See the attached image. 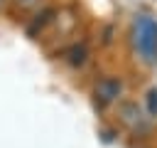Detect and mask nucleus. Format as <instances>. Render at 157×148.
Instances as JSON below:
<instances>
[{
	"mask_svg": "<svg viewBox=\"0 0 157 148\" xmlns=\"http://www.w3.org/2000/svg\"><path fill=\"white\" fill-rule=\"evenodd\" d=\"M118 118H120V123H123L128 131H132V133H137V136H142V133L150 131V116H147L135 101H123L120 109H118Z\"/></svg>",
	"mask_w": 157,
	"mask_h": 148,
	"instance_id": "f03ea898",
	"label": "nucleus"
},
{
	"mask_svg": "<svg viewBox=\"0 0 157 148\" xmlns=\"http://www.w3.org/2000/svg\"><path fill=\"white\" fill-rule=\"evenodd\" d=\"M86 54H88V49H86V44L81 42V44H74V47L66 52V59H69V64L78 67V64H83V62H86Z\"/></svg>",
	"mask_w": 157,
	"mask_h": 148,
	"instance_id": "39448f33",
	"label": "nucleus"
},
{
	"mask_svg": "<svg viewBox=\"0 0 157 148\" xmlns=\"http://www.w3.org/2000/svg\"><path fill=\"white\" fill-rule=\"evenodd\" d=\"M54 20H56V10H54V7H44V10H39V12L32 17V22L27 25V35H29V37H37V35H39L47 25H52Z\"/></svg>",
	"mask_w": 157,
	"mask_h": 148,
	"instance_id": "20e7f679",
	"label": "nucleus"
},
{
	"mask_svg": "<svg viewBox=\"0 0 157 148\" xmlns=\"http://www.w3.org/2000/svg\"><path fill=\"white\" fill-rule=\"evenodd\" d=\"M147 116H157V89H150L147 91Z\"/></svg>",
	"mask_w": 157,
	"mask_h": 148,
	"instance_id": "0eeeda50",
	"label": "nucleus"
},
{
	"mask_svg": "<svg viewBox=\"0 0 157 148\" xmlns=\"http://www.w3.org/2000/svg\"><path fill=\"white\" fill-rule=\"evenodd\" d=\"M132 47L142 62L157 64V20L150 15H140L132 22Z\"/></svg>",
	"mask_w": 157,
	"mask_h": 148,
	"instance_id": "f257e3e1",
	"label": "nucleus"
},
{
	"mask_svg": "<svg viewBox=\"0 0 157 148\" xmlns=\"http://www.w3.org/2000/svg\"><path fill=\"white\" fill-rule=\"evenodd\" d=\"M10 5L15 10H20V12H32V10H37L42 5V0H10Z\"/></svg>",
	"mask_w": 157,
	"mask_h": 148,
	"instance_id": "423d86ee",
	"label": "nucleus"
},
{
	"mask_svg": "<svg viewBox=\"0 0 157 148\" xmlns=\"http://www.w3.org/2000/svg\"><path fill=\"white\" fill-rule=\"evenodd\" d=\"M120 94H123V81L118 76H103L93 86V96H96V104L101 109L103 106H110L113 101H118Z\"/></svg>",
	"mask_w": 157,
	"mask_h": 148,
	"instance_id": "7ed1b4c3",
	"label": "nucleus"
},
{
	"mask_svg": "<svg viewBox=\"0 0 157 148\" xmlns=\"http://www.w3.org/2000/svg\"><path fill=\"white\" fill-rule=\"evenodd\" d=\"M7 2H10V0H0V12H2L5 7H7Z\"/></svg>",
	"mask_w": 157,
	"mask_h": 148,
	"instance_id": "6e6552de",
	"label": "nucleus"
}]
</instances>
